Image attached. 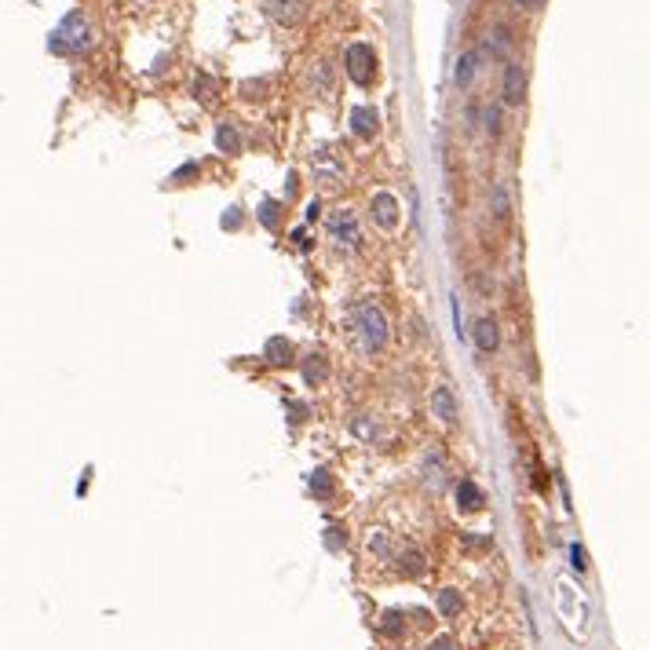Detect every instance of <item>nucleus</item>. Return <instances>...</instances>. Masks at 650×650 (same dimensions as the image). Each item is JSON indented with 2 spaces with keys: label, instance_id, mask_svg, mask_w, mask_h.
<instances>
[{
  "label": "nucleus",
  "instance_id": "f257e3e1",
  "mask_svg": "<svg viewBox=\"0 0 650 650\" xmlns=\"http://www.w3.org/2000/svg\"><path fill=\"white\" fill-rule=\"evenodd\" d=\"M351 329H354L365 354H377V351L388 347V318H384V311L377 304H369V300L358 304L351 311Z\"/></svg>",
  "mask_w": 650,
  "mask_h": 650
},
{
  "label": "nucleus",
  "instance_id": "f03ea898",
  "mask_svg": "<svg viewBox=\"0 0 650 650\" xmlns=\"http://www.w3.org/2000/svg\"><path fill=\"white\" fill-rule=\"evenodd\" d=\"M48 48H52L55 55H80V52H88V48H91V23H88L80 12H70V15L55 26Z\"/></svg>",
  "mask_w": 650,
  "mask_h": 650
},
{
  "label": "nucleus",
  "instance_id": "7ed1b4c3",
  "mask_svg": "<svg viewBox=\"0 0 650 650\" xmlns=\"http://www.w3.org/2000/svg\"><path fill=\"white\" fill-rule=\"evenodd\" d=\"M329 241L336 245V249H358V241H362V231H358V216L351 212V209H336L333 216H329Z\"/></svg>",
  "mask_w": 650,
  "mask_h": 650
},
{
  "label": "nucleus",
  "instance_id": "20e7f679",
  "mask_svg": "<svg viewBox=\"0 0 650 650\" xmlns=\"http://www.w3.org/2000/svg\"><path fill=\"white\" fill-rule=\"evenodd\" d=\"M344 66H347V77L354 84H369L377 73V52L369 44H351L347 55H344Z\"/></svg>",
  "mask_w": 650,
  "mask_h": 650
},
{
  "label": "nucleus",
  "instance_id": "39448f33",
  "mask_svg": "<svg viewBox=\"0 0 650 650\" xmlns=\"http://www.w3.org/2000/svg\"><path fill=\"white\" fill-rule=\"evenodd\" d=\"M351 128L358 139H373L381 132V114L373 107H354L351 110Z\"/></svg>",
  "mask_w": 650,
  "mask_h": 650
},
{
  "label": "nucleus",
  "instance_id": "423d86ee",
  "mask_svg": "<svg viewBox=\"0 0 650 650\" xmlns=\"http://www.w3.org/2000/svg\"><path fill=\"white\" fill-rule=\"evenodd\" d=\"M523 91H526V73H523V66L519 62H508V70H504V103L508 107H519L523 103Z\"/></svg>",
  "mask_w": 650,
  "mask_h": 650
},
{
  "label": "nucleus",
  "instance_id": "0eeeda50",
  "mask_svg": "<svg viewBox=\"0 0 650 650\" xmlns=\"http://www.w3.org/2000/svg\"><path fill=\"white\" fill-rule=\"evenodd\" d=\"M431 413H435L442 424H453V420H457L460 410H457V399H453L449 388H435V391H431Z\"/></svg>",
  "mask_w": 650,
  "mask_h": 650
},
{
  "label": "nucleus",
  "instance_id": "6e6552de",
  "mask_svg": "<svg viewBox=\"0 0 650 650\" xmlns=\"http://www.w3.org/2000/svg\"><path fill=\"white\" fill-rule=\"evenodd\" d=\"M267 8H270V15L278 19V23H286V26H293L300 15H304V8H307V0H267Z\"/></svg>",
  "mask_w": 650,
  "mask_h": 650
},
{
  "label": "nucleus",
  "instance_id": "1a4fd4ad",
  "mask_svg": "<svg viewBox=\"0 0 650 650\" xmlns=\"http://www.w3.org/2000/svg\"><path fill=\"white\" fill-rule=\"evenodd\" d=\"M373 216H377V223L381 227H395L399 223V202H395V194H377L373 198Z\"/></svg>",
  "mask_w": 650,
  "mask_h": 650
},
{
  "label": "nucleus",
  "instance_id": "9d476101",
  "mask_svg": "<svg viewBox=\"0 0 650 650\" xmlns=\"http://www.w3.org/2000/svg\"><path fill=\"white\" fill-rule=\"evenodd\" d=\"M479 59H483V52H468V55H460V59H457V73H453L457 88H468V84L476 80V73H479Z\"/></svg>",
  "mask_w": 650,
  "mask_h": 650
},
{
  "label": "nucleus",
  "instance_id": "9b49d317",
  "mask_svg": "<svg viewBox=\"0 0 650 650\" xmlns=\"http://www.w3.org/2000/svg\"><path fill=\"white\" fill-rule=\"evenodd\" d=\"M395 570H399L402 578H417V574L424 570V551H420V548L399 551V555H395Z\"/></svg>",
  "mask_w": 650,
  "mask_h": 650
},
{
  "label": "nucleus",
  "instance_id": "f8f14e48",
  "mask_svg": "<svg viewBox=\"0 0 650 650\" xmlns=\"http://www.w3.org/2000/svg\"><path fill=\"white\" fill-rule=\"evenodd\" d=\"M457 504H460L464 512H479V508L486 504V497H483V490H479L472 479H464V483L457 486Z\"/></svg>",
  "mask_w": 650,
  "mask_h": 650
},
{
  "label": "nucleus",
  "instance_id": "ddd939ff",
  "mask_svg": "<svg viewBox=\"0 0 650 650\" xmlns=\"http://www.w3.org/2000/svg\"><path fill=\"white\" fill-rule=\"evenodd\" d=\"M476 347L479 351H494L497 347V322L494 318H479L476 322Z\"/></svg>",
  "mask_w": 650,
  "mask_h": 650
},
{
  "label": "nucleus",
  "instance_id": "4468645a",
  "mask_svg": "<svg viewBox=\"0 0 650 650\" xmlns=\"http://www.w3.org/2000/svg\"><path fill=\"white\" fill-rule=\"evenodd\" d=\"M267 362H274V365L293 362V344H289V340H282V336H274V340L267 344Z\"/></svg>",
  "mask_w": 650,
  "mask_h": 650
},
{
  "label": "nucleus",
  "instance_id": "2eb2a0df",
  "mask_svg": "<svg viewBox=\"0 0 650 650\" xmlns=\"http://www.w3.org/2000/svg\"><path fill=\"white\" fill-rule=\"evenodd\" d=\"M460 607H464V599H460L457 589H442V592H438V610H442L446 617H460Z\"/></svg>",
  "mask_w": 650,
  "mask_h": 650
},
{
  "label": "nucleus",
  "instance_id": "dca6fc26",
  "mask_svg": "<svg viewBox=\"0 0 650 650\" xmlns=\"http://www.w3.org/2000/svg\"><path fill=\"white\" fill-rule=\"evenodd\" d=\"M508 194H504V187H494V216L497 220H508Z\"/></svg>",
  "mask_w": 650,
  "mask_h": 650
},
{
  "label": "nucleus",
  "instance_id": "f3484780",
  "mask_svg": "<svg viewBox=\"0 0 650 650\" xmlns=\"http://www.w3.org/2000/svg\"><path fill=\"white\" fill-rule=\"evenodd\" d=\"M318 362H307V369H304V377L311 381V384H318L322 377H325V362H322V354H315Z\"/></svg>",
  "mask_w": 650,
  "mask_h": 650
},
{
  "label": "nucleus",
  "instance_id": "a211bd4d",
  "mask_svg": "<svg viewBox=\"0 0 650 650\" xmlns=\"http://www.w3.org/2000/svg\"><path fill=\"white\" fill-rule=\"evenodd\" d=\"M399 621H402V614H399V610L384 614V625H381V632H388V636H399V632H402V625H399Z\"/></svg>",
  "mask_w": 650,
  "mask_h": 650
},
{
  "label": "nucleus",
  "instance_id": "6ab92c4d",
  "mask_svg": "<svg viewBox=\"0 0 650 650\" xmlns=\"http://www.w3.org/2000/svg\"><path fill=\"white\" fill-rule=\"evenodd\" d=\"M424 650H460V643H457L453 636H435V639H431Z\"/></svg>",
  "mask_w": 650,
  "mask_h": 650
},
{
  "label": "nucleus",
  "instance_id": "aec40b11",
  "mask_svg": "<svg viewBox=\"0 0 650 650\" xmlns=\"http://www.w3.org/2000/svg\"><path fill=\"white\" fill-rule=\"evenodd\" d=\"M483 121H486V132H490V136H497V132H501V107H490Z\"/></svg>",
  "mask_w": 650,
  "mask_h": 650
},
{
  "label": "nucleus",
  "instance_id": "412c9836",
  "mask_svg": "<svg viewBox=\"0 0 650 650\" xmlns=\"http://www.w3.org/2000/svg\"><path fill=\"white\" fill-rule=\"evenodd\" d=\"M220 146H223V150H231V154L238 150V136H234V128H231V125H223V128H220Z\"/></svg>",
  "mask_w": 650,
  "mask_h": 650
},
{
  "label": "nucleus",
  "instance_id": "4be33fe9",
  "mask_svg": "<svg viewBox=\"0 0 650 650\" xmlns=\"http://www.w3.org/2000/svg\"><path fill=\"white\" fill-rule=\"evenodd\" d=\"M570 560H574V570H585V551H581L578 544L570 548Z\"/></svg>",
  "mask_w": 650,
  "mask_h": 650
},
{
  "label": "nucleus",
  "instance_id": "5701e85b",
  "mask_svg": "<svg viewBox=\"0 0 650 650\" xmlns=\"http://www.w3.org/2000/svg\"><path fill=\"white\" fill-rule=\"evenodd\" d=\"M311 486H315L318 494H329V479H325V472H318V479H315Z\"/></svg>",
  "mask_w": 650,
  "mask_h": 650
},
{
  "label": "nucleus",
  "instance_id": "b1692460",
  "mask_svg": "<svg viewBox=\"0 0 650 650\" xmlns=\"http://www.w3.org/2000/svg\"><path fill=\"white\" fill-rule=\"evenodd\" d=\"M541 0H519V8H537Z\"/></svg>",
  "mask_w": 650,
  "mask_h": 650
}]
</instances>
